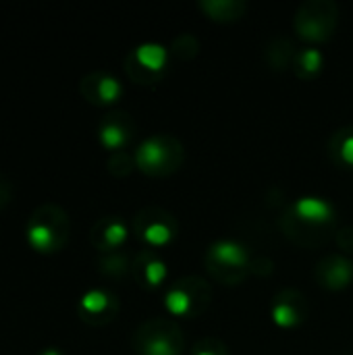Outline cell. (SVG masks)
Segmentation results:
<instances>
[{
	"instance_id": "cell-14",
	"label": "cell",
	"mask_w": 353,
	"mask_h": 355,
	"mask_svg": "<svg viewBox=\"0 0 353 355\" xmlns=\"http://www.w3.org/2000/svg\"><path fill=\"white\" fill-rule=\"evenodd\" d=\"M177 285L187 293V297L191 302V318L200 316L202 312H206V308L212 302V287H210V283L206 279L189 275V277L179 279Z\"/></svg>"
},
{
	"instance_id": "cell-8",
	"label": "cell",
	"mask_w": 353,
	"mask_h": 355,
	"mask_svg": "<svg viewBox=\"0 0 353 355\" xmlns=\"http://www.w3.org/2000/svg\"><path fill=\"white\" fill-rule=\"evenodd\" d=\"M79 316L92 327H104L119 316V300L102 289H92L79 302Z\"/></svg>"
},
{
	"instance_id": "cell-7",
	"label": "cell",
	"mask_w": 353,
	"mask_h": 355,
	"mask_svg": "<svg viewBox=\"0 0 353 355\" xmlns=\"http://www.w3.org/2000/svg\"><path fill=\"white\" fill-rule=\"evenodd\" d=\"M279 227L293 243L304 248L325 245L335 233L333 223H308L300 218L293 208H287L283 216H279Z\"/></svg>"
},
{
	"instance_id": "cell-23",
	"label": "cell",
	"mask_w": 353,
	"mask_h": 355,
	"mask_svg": "<svg viewBox=\"0 0 353 355\" xmlns=\"http://www.w3.org/2000/svg\"><path fill=\"white\" fill-rule=\"evenodd\" d=\"M164 304H166L171 314H175V316H189L191 318V302H189L187 293L177 283L169 289V293L164 297Z\"/></svg>"
},
{
	"instance_id": "cell-3",
	"label": "cell",
	"mask_w": 353,
	"mask_h": 355,
	"mask_svg": "<svg viewBox=\"0 0 353 355\" xmlns=\"http://www.w3.org/2000/svg\"><path fill=\"white\" fill-rule=\"evenodd\" d=\"M133 347L139 355H181L185 337L175 320L150 318L135 331Z\"/></svg>"
},
{
	"instance_id": "cell-29",
	"label": "cell",
	"mask_w": 353,
	"mask_h": 355,
	"mask_svg": "<svg viewBox=\"0 0 353 355\" xmlns=\"http://www.w3.org/2000/svg\"><path fill=\"white\" fill-rule=\"evenodd\" d=\"M42 355H60V354H58L56 349H46V352H44Z\"/></svg>"
},
{
	"instance_id": "cell-25",
	"label": "cell",
	"mask_w": 353,
	"mask_h": 355,
	"mask_svg": "<svg viewBox=\"0 0 353 355\" xmlns=\"http://www.w3.org/2000/svg\"><path fill=\"white\" fill-rule=\"evenodd\" d=\"M135 166H137V162H135V152L117 150V152H112L110 158H108V171H110L114 177H127Z\"/></svg>"
},
{
	"instance_id": "cell-18",
	"label": "cell",
	"mask_w": 353,
	"mask_h": 355,
	"mask_svg": "<svg viewBox=\"0 0 353 355\" xmlns=\"http://www.w3.org/2000/svg\"><path fill=\"white\" fill-rule=\"evenodd\" d=\"M295 214L308 223H333V208L325 200L318 198H302L293 206Z\"/></svg>"
},
{
	"instance_id": "cell-28",
	"label": "cell",
	"mask_w": 353,
	"mask_h": 355,
	"mask_svg": "<svg viewBox=\"0 0 353 355\" xmlns=\"http://www.w3.org/2000/svg\"><path fill=\"white\" fill-rule=\"evenodd\" d=\"M335 239H337V245L343 250V252H352L353 254V227H343L335 233Z\"/></svg>"
},
{
	"instance_id": "cell-22",
	"label": "cell",
	"mask_w": 353,
	"mask_h": 355,
	"mask_svg": "<svg viewBox=\"0 0 353 355\" xmlns=\"http://www.w3.org/2000/svg\"><path fill=\"white\" fill-rule=\"evenodd\" d=\"M100 270L106 275V277H125L129 270H131V264H129V258L123 254V252H110V254H104L102 260H100Z\"/></svg>"
},
{
	"instance_id": "cell-27",
	"label": "cell",
	"mask_w": 353,
	"mask_h": 355,
	"mask_svg": "<svg viewBox=\"0 0 353 355\" xmlns=\"http://www.w3.org/2000/svg\"><path fill=\"white\" fill-rule=\"evenodd\" d=\"M193 355H229V349L223 339L218 337H202L193 345Z\"/></svg>"
},
{
	"instance_id": "cell-17",
	"label": "cell",
	"mask_w": 353,
	"mask_h": 355,
	"mask_svg": "<svg viewBox=\"0 0 353 355\" xmlns=\"http://www.w3.org/2000/svg\"><path fill=\"white\" fill-rule=\"evenodd\" d=\"M133 272H141V279L148 283V285H160L162 279L166 277V266L164 262L152 252V250H146V252H139L135 256V262H133Z\"/></svg>"
},
{
	"instance_id": "cell-11",
	"label": "cell",
	"mask_w": 353,
	"mask_h": 355,
	"mask_svg": "<svg viewBox=\"0 0 353 355\" xmlns=\"http://www.w3.org/2000/svg\"><path fill=\"white\" fill-rule=\"evenodd\" d=\"M89 239L96 250H100L102 254H110L117 252L127 239V227L119 216H102L92 227Z\"/></svg>"
},
{
	"instance_id": "cell-9",
	"label": "cell",
	"mask_w": 353,
	"mask_h": 355,
	"mask_svg": "<svg viewBox=\"0 0 353 355\" xmlns=\"http://www.w3.org/2000/svg\"><path fill=\"white\" fill-rule=\"evenodd\" d=\"M79 92L92 104H112L121 96V83L104 71H94L81 79Z\"/></svg>"
},
{
	"instance_id": "cell-15",
	"label": "cell",
	"mask_w": 353,
	"mask_h": 355,
	"mask_svg": "<svg viewBox=\"0 0 353 355\" xmlns=\"http://www.w3.org/2000/svg\"><path fill=\"white\" fill-rule=\"evenodd\" d=\"M198 6L214 21H237L248 10L246 0H200Z\"/></svg>"
},
{
	"instance_id": "cell-16",
	"label": "cell",
	"mask_w": 353,
	"mask_h": 355,
	"mask_svg": "<svg viewBox=\"0 0 353 355\" xmlns=\"http://www.w3.org/2000/svg\"><path fill=\"white\" fill-rule=\"evenodd\" d=\"M295 54L298 52H295L293 42L285 35H275L266 46V60L275 71H285V69L293 67Z\"/></svg>"
},
{
	"instance_id": "cell-1",
	"label": "cell",
	"mask_w": 353,
	"mask_h": 355,
	"mask_svg": "<svg viewBox=\"0 0 353 355\" xmlns=\"http://www.w3.org/2000/svg\"><path fill=\"white\" fill-rule=\"evenodd\" d=\"M185 160L183 144L169 133H160L144 139L135 150L137 168L152 177H166L175 173Z\"/></svg>"
},
{
	"instance_id": "cell-10",
	"label": "cell",
	"mask_w": 353,
	"mask_h": 355,
	"mask_svg": "<svg viewBox=\"0 0 353 355\" xmlns=\"http://www.w3.org/2000/svg\"><path fill=\"white\" fill-rule=\"evenodd\" d=\"M316 279L327 289H343L353 281V264L339 254L325 256L316 264Z\"/></svg>"
},
{
	"instance_id": "cell-21",
	"label": "cell",
	"mask_w": 353,
	"mask_h": 355,
	"mask_svg": "<svg viewBox=\"0 0 353 355\" xmlns=\"http://www.w3.org/2000/svg\"><path fill=\"white\" fill-rule=\"evenodd\" d=\"M329 150L335 154V158L339 162L352 164L353 166V127L339 129L333 137H331V146Z\"/></svg>"
},
{
	"instance_id": "cell-13",
	"label": "cell",
	"mask_w": 353,
	"mask_h": 355,
	"mask_svg": "<svg viewBox=\"0 0 353 355\" xmlns=\"http://www.w3.org/2000/svg\"><path fill=\"white\" fill-rule=\"evenodd\" d=\"M133 131H135V125L127 114L112 112L100 125V141L104 148H108L112 152L125 150V144L131 139Z\"/></svg>"
},
{
	"instance_id": "cell-5",
	"label": "cell",
	"mask_w": 353,
	"mask_h": 355,
	"mask_svg": "<svg viewBox=\"0 0 353 355\" xmlns=\"http://www.w3.org/2000/svg\"><path fill=\"white\" fill-rule=\"evenodd\" d=\"M339 21V6L333 0H306L300 4L293 25L308 42H325L333 35Z\"/></svg>"
},
{
	"instance_id": "cell-30",
	"label": "cell",
	"mask_w": 353,
	"mask_h": 355,
	"mask_svg": "<svg viewBox=\"0 0 353 355\" xmlns=\"http://www.w3.org/2000/svg\"><path fill=\"white\" fill-rule=\"evenodd\" d=\"M0 200H2V202H6V196H2V187H0Z\"/></svg>"
},
{
	"instance_id": "cell-20",
	"label": "cell",
	"mask_w": 353,
	"mask_h": 355,
	"mask_svg": "<svg viewBox=\"0 0 353 355\" xmlns=\"http://www.w3.org/2000/svg\"><path fill=\"white\" fill-rule=\"evenodd\" d=\"M322 67V54L316 50V48H304L295 54L293 58V69H295V75L298 77H304V79H312L318 75Z\"/></svg>"
},
{
	"instance_id": "cell-4",
	"label": "cell",
	"mask_w": 353,
	"mask_h": 355,
	"mask_svg": "<svg viewBox=\"0 0 353 355\" xmlns=\"http://www.w3.org/2000/svg\"><path fill=\"white\" fill-rule=\"evenodd\" d=\"M250 264H252V258L248 250L229 239L212 243L206 252L208 272L225 285L241 283L250 272Z\"/></svg>"
},
{
	"instance_id": "cell-2",
	"label": "cell",
	"mask_w": 353,
	"mask_h": 355,
	"mask_svg": "<svg viewBox=\"0 0 353 355\" xmlns=\"http://www.w3.org/2000/svg\"><path fill=\"white\" fill-rule=\"evenodd\" d=\"M69 218L64 214V210H60L54 204H46L40 206L27 225V243L35 250V252H56L60 250L67 239H69Z\"/></svg>"
},
{
	"instance_id": "cell-19",
	"label": "cell",
	"mask_w": 353,
	"mask_h": 355,
	"mask_svg": "<svg viewBox=\"0 0 353 355\" xmlns=\"http://www.w3.org/2000/svg\"><path fill=\"white\" fill-rule=\"evenodd\" d=\"M133 54H135V58H137L146 69H150V71H154V73H162V67H164V62H166L169 50H164V46H160V44L148 42V44H141L139 48H135Z\"/></svg>"
},
{
	"instance_id": "cell-12",
	"label": "cell",
	"mask_w": 353,
	"mask_h": 355,
	"mask_svg": "<svg viewBox=\"0 0 353 355\" xmlns=\"http://www.w3.org/2000/svg\"><path fill=\"white\" fill-rule=\"evenodd\" d=\"M308 314V302L304 297V293L295 291V289H285L275 297V306H273V316L275 322L281 327H293L298 322H302Z\"/></svg>"
},
{
	"instance_id": "cell-24",
	"label": "cell",
	"mask_w": 353,
	"mask_h": 355,
	"mask_svg": "<svg viewBox=\"0 0 353 355\" xmlns=\"http://www.w3.org/2000/svg\"><path fill=\"white\" fill-rule=\"evenodd\" d=\"M198 50H200V42L191 33H181L171 44V54L177 60H191L198 54Z\"/></svg>"
},
{
	"instance_id": "cell-6",
	"label": "cell",
	"mask_w": 353,
	"mask_h": 355,
	"mask_svg": "<svg viewBox=\"0 0 353 355\" xmlns=\"http://www.w3.org/2000/svg\"><path fill=\"white\" fill-rule=\"evenodd\" d=\"M133 229L137 237H141L150 245H164L177 235V220L171 212L158 206H146L135 214Z\"/></svg>"
},
{
	"instance_id": "cell-26",
	"label": "cell",
	"mask_w": 353,
	"mask_h": 355,
	"mask_svg": "<svg viewBox=\"0 0 353 355\" xmlns=\"http://www.w3.org/2000/svg\"><path fill=\"white\" fill-rule=\"evenodd\" d=\"M125 71H127V75H129L133 81H137V83H156V81L160 79V73H154V71L146 69V67L135 58L133 52H129L127 58H125Z\"/></svg>"
}]
</instances>
